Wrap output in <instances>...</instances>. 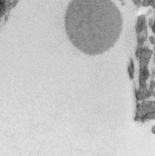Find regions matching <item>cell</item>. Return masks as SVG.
Wrapping results in <instances>:
<instances>
[{
    "label": "cell",
    "instance_id": "obj_1",
    "mask_svg": "<svg viewBox=\"0 0 155 156\" xmlns=\"http://www.w3.org/2000/svg\"><path fill=\"white\" fill-rule=\"evenodd\" d=\"M65 25L69 40L77 49L98 55L117 43L123 20L111 0H72L67 9Z\"/></svg>",
    "mask_w": 155,
    "mask_h": 156
},
{
    "label": "cell",
    "instance_id": "obj_2",
    "mask_svg": "<svg viewBox=\"0 0 155 156\" xmlns=\"http://www.w3.org/2000/svg\"><path fill=\"white\" fill-rule=\"evenodd\" d=\"M3 0H0V12H1L2 9L3 8Z\"/></svg>",
    "mask_w": 155,
    "mask_h": 156
}]
</instances>
